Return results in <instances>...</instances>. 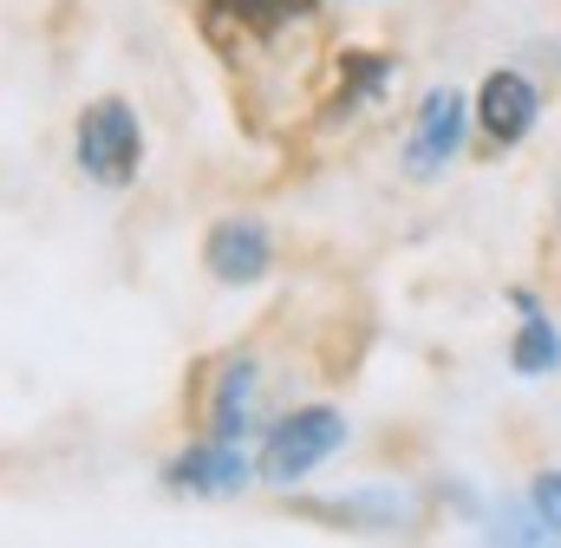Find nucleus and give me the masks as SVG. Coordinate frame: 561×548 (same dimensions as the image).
Masks as SVG:
<instances>
[{
  "instance_id": "20e7f679",
  "label": "nucleus",
  "mask_w": 561,
  "mask_h": 548,
  "mask_svg": "<svg viewBox=\"0 0 561 548\" xmlns=\"http://www.w3.org/2000/svg\"><path fill=\"white\" fill-rule=\"evenodd\" d=\"M268 255H275V242H268V222H255V216H222L209 229V242H203V269L216 281H229V287L262 281Z\"/></svg>"
},
{
  "instance_id": "6e6552de",
  "label": "nucleus",
  "mask_w": 561,
  "mask_h": 548,
  "mask_svg": "<svg viewBox=\"0 0 561 548\" xmlns=\"http://www.w3.org/2000/svg\"><path fill=\"white\" fill-rule=\"evenodd\" d=\"M556 536L561 529H549V523L536 516V503H496L477 548H561Z\"/></svg>"
},
{
  "instance_id": "423d86ee",
  "label": "nucleus",
  "mask_w": 561,
  "mask_h": 548,
  "mask_svg": "<svg viewBox=\"0 0 561 548\" xmlns=\"http://www.w3.org/2000/svg\"><path fill=\"white\" fill-rule=\"evenodd\" d=\"M536 85L523 79V72H490L483 79V92H477V125L490 144H523L529 125H536Z\"/></svg>"
},
{
  "instance_id": "9d476101",
  "label": "nucleus",
  "mask_w": 561,
  "mask_h": 548,
  "mask_svg": "<svg viewBox=\"0 0 561 548\" xmlns=\"http://www.w3.org/2000/svg\"><path fill=\"white\" fill-rule=\"evenodd\" d=\"M529 503H536V516H542L549 529H561V470H542V477L529 483Z\"/></svg>"
},
{
  "instance_id": "f03ea898",
  "label": "nucleus",
  "mask_w": 561,
  "mask_h": 548,
  "mask_svg": "<svg viewBox=\"0 0 561 548\" xmlns=\"http://www.w3.org/2000/svg\"><path fill=\"white\" fill-rule=\"evenodd\" d=\"M340 444H346V418L333 406L287 411L275 424V437H268V450H262V477H268V483H300V477H307L313 464H327Z\"/></svg>"
},
{
  "instance_id": "39448f33",
  "label": "nucleus",
  "mask_w": 561,
  "mask_h": 548,
  "mask_svg": "<svg viewBox=\"0 0 561 548\" xmlns=\"http://www.w3.org/2000/svg\"><path fill=\"white\" fill-rule=\"evenodd\" d=\"M163 483L183 490V496H236L249 483V457L222 437H203V444H190L183 457L163 464Z\"/></svg>"
},
{
  "instance_id": "1a4fd4ad",
  "label": "nucleus",
  "mask_w": 561,
  "mask_h": 548,
  "mask_svg": "<svg viewBox=\"0 0 561 548\" xmlns=\"http://www.w3.org/2000/svg\"><path fill=\"white\" fill-rule=\"evenodd\" d=\"M510 366L523 373V379H542V373H556L561 366V333L556 320H542L536 307H529V320L516 327V340H510Z\"/></svg>"
},
{
  "instance_id": "7ed1b4c3",
  "label": "nucleus",
  "mask_w": 561,
  "mask_h": 548,
  "mask_svg": "<svg viewBox=\"0 0 561 548\" xmlns=\"http://www.w3.org/2000/svg\"><path fill=\"white\" fill-rule=\"evenodd\" d=\"M463 125H470L463 92H457V85H431L419 99L412 132H405V176H412V183H437L444 163H450L457 144H463Z\"/></svg>"
},
{
  "instance_id": "f257e3e1",
  "label": "nucleus",
  "mask_w": 561,
  "mask_h": 548,
  "mask_svg": "<svg viewBox=\"0 0 561 548\" xmlns=\"http://www.w3.org/2000/svg\"><path fill=\"white\" fill-rule=\"evenodd\" d=\"M72 144H79V170H85L92 183H105V190H125V183L138 176V163H144V125H138V112H131L125 99L85 105Z\"/></svg>"
},
{
  "instance_id": "0eeeda50",
  "label": "nucleus",
  "mask_w": 561,
  "mask_h": 548,
  "mask_svg": "<svg viewBox=\"0 0 561 548\" xmlns=\"http://www.w3.org/2000/svg\"><path fill=\"white\" fill-rule=\"evenodd\" d=\"M249 406H255V359L236 353V359H222L216 392H209V437L236 444V437L249 431Z\"/></svg>"
}]
</instances>
